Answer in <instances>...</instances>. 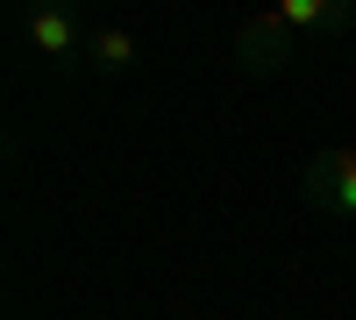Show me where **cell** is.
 <instances>
[{
    "label": "cell",
    "mask_w": 356,
    "mask_h": 320,
    "mask_svg": "<svg viewBox=\"0 0 356 320\" xmlns=\"http://www.w3.org/2000/svg\"><path fill=\"white\" fill-rule=\"evenodd\" d=\"M136 57H143L136 28H93V36H86V65H93L100 78H122V71H136Z\"/></svg>",
    "instance_id": "277c9868"
},
{
    "label": "cell",
    "mask_w": 356,
    "mask_h": 320,
    "mask_svg": "<svg viewBox=\"0 0 356 320\" xmlns=\"http://www.w3.org/2000/svg\"><path fill=\"white\" fill-rule=\"evenodd\" d=\"M292 28L278 22V15H250L243 28H235V65L243 71H257V78H278V71H292Z\"/></svg>",
    "instance_id": "3957f363"
},
{
    "label": "cell",
    "mask_w": 356,
    "mask_h": 320,
    "mask_svg": "<svg viewBox=\"0 0 356 320\" xmlns=\"http://www.w3.org/2000/svg\"><path fill=\"white\" fill-rule=\"evenodd\" d=\"M271 15L292 28V36H300V28H349V22H356L349 0H278Z\"/></svg>",
    "instance_id": "5b68a950"
},
{
    "label": "cell",
    "mask_w": 356,
    "mask_h": 320,
    "mask_svg": "<svg viewBox=\"0 0 356 320\" xmlns=\"http://www.w3.org/2000/svg\"><path fill=\"white\" fill-rule=\"evenodd\" d=\"M300 192H307V207H321V214H356V142L307 157L300 164Z\"/></svg>",
    "instance_id": "6da1fadb"
},
{
    "label": "cell",
    "mask_w": 356,
    "mask_h": 320,
    "mask_svg": "<svg viewBox=\"0 0 356 320\" xmlns=\"http://www.w3.org/2000/svg\"><path fill=\"white\" fill-rule=\"evenodd\" d=\"M22 36H29V50L43 57V65H86V28L72 8H29L22 15Z\"/></svg>",
    "instance_id": "7a4b0ae2"
}]
</instances>
